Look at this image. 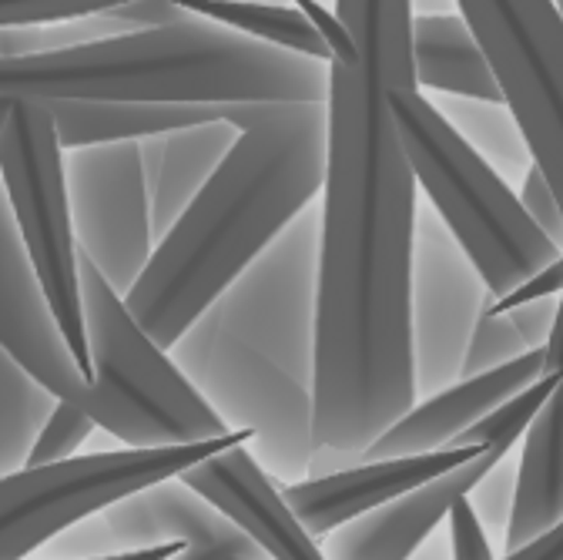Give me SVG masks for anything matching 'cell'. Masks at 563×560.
<instances>
[{"label":"cell","mask_w":563,"mask_h":560,"mask_svg":"<svg viewBox=\"0 0 563 560\" xmlns=\"http://www.w3.org/2000/svg\"><path fill=\"white\" fill-rule=\"evenodd\" d=\"M81 293L95 380L78 409L124 447H185L232 433L85 252Z\"/></svg>","instance_id":"5b68a950"},{"label":"cell","mask_w":563,"mask_h":560,"mask_svg":"<svg viewBox=\"0 0 563 560\" xmlns=\"http://www.w3.org/2000/svg\"><path fill=\"white\" fill-rule=\"evenodd\" d=\"M517 480H520V466H514L510 460H500L466 494L479 524L486 527L493 540L504 543V550H507V534H510V520L517 507Z\"/></svg>","instance_id":"83f0119b"},{"label":"cell","mask_w":563,"mask_h":560,"mask_svg":"<svg viewBox=\"0 0 563 560\" xmlns=\"http://www.w3.org/2000/svg\"><path fill=\"white\" fill-rule=\"evenodd\" d=\"M533 162L563 205V11L556 0H456Z\"/></svg>","instance_id":"9c48e42d"},{"label":"cell","mask_w":563,"mask_h":560,"mask_svg":"<svg viewBox=\"0 0 563 560\" xmlns=\"http://www.w3.org/2000/svg\"><path fill=\"white\" fill-rule=\"evenodd\" d=\"M64 152L145 142L152 134L219 121L222 111L211 105H131V101H51Z\"/></svg>","instance_id":"44dd1931"},{"label":"cell","mask_w":563,"mask_h":560,"mask_svg":"<svg viewBox=\"0 0 563 560\" xmlns=\"http://www.w3.org/2000/svg\"><path fill=\"white\" fill-rule=\"evenodd\" d=\"M402 145L433 212L504 299L563 255L523 212L517 188L479 158L419 88L396 91Z\"/></svg>","instance_id":"277c9868"},{"label":"cell","mask_w":563,"mask_h":560,"mask_svg":"<svg viewBox=\"0 0 563 560\" xmlns=\"http://www.w3.org/2000/svg\"><path fill=\"white\" fill-rule=\"evenodd\" d=\"M489 299L493 293L476 262L446 222L419 205L412 249V353L419 399L463 376L473 332Z\"/></svg>","instance_id":"7c38bea8"},{"label":"cell","mask_w":563,"mask_h":560,"mask_svg":"<svg viewBox=\"0 0 563 560\" xmlns=\"http://www.w3.org/2000/svg\"><path fill=\"white\" fill-rule=\"evenodd\" d=\"M556 4H560V11H563V0H556Z\"/></svg>","instance_id":"60d3db41"},{"label":"cell","mask_w":563,"mask_h":560,"mask_svg":"<svg viewBox=\"0 0 563 560\" xmlns=\"http://www.w3.org/2000/svg\"><path fill=\"white\" fill-rule=\"evenodd\" d=\"M520 195V205H523V212L533 219V226L556 245L563 249V205L550 185V178L543 175L540 165H533L523 178V185L517 188Z\"/></svg>","instance_id":"4dcf8cb0"},{"label":"cell","mask_w":563,"mask_h":560,"mask_svg":"<svg viewBox=\"0 0 563 560\" xmlns=\"http://www.w3.org/2000/svg\"><path fill=\"white\" fill-rule=\"evenodd\" d=\"M0 316H4V353L57 399L78 406L91 383L51 309L8 201L0 212Z\"/></svg>","instance_id":"4fadbf2b"},{"label":"cell","mask_w":563,"mask_h":560,"mask_svg":"<svg viewBox=\"0 0 563 560\" xmlns=\"http://www.w3.org/2000/svg\"><path fill=\"white\" fill-rule=\"evenodd\" d=\"M219 514H225L272 560H329L322 540L299 520L282 486L249 450V443L208 457L185 476Z\"/></svg>","instance_id":"5bb4252c"},{"label":"cell","mask_w":563,"mask_h":560,"mask_svg":"<svg viewBox=\"0 0 563 560\" xmlns=\"http://www.w3.org/2000/svg\"><path fill=\"white\" fill-rule=\"evenodd\" d=\"M41 550L47 553V560H91V557L118 553V543L104 514H98V517H88L75 527H67L64 534L47 540Z\"/></svg>","instance_id":"f546056e"},{"label":"cell","mask_w":563,"mask_h":560,"mask_svg":"<svg viewBox=\"0 0 563 560\" xmlns=\"http://www.w3.org/2000/svg\"><path fill=\"white\" fill-rule=\"evenodd\" d=\"M95 427L98 424L85 409H78V406H70V403L60 399V406L54 409V416L47 419L44 433L37 437V443L31 450L27 466H51V463L70 460V457L78 453V447L95 433Z\"/></svg>","instance_id":"f1b7e54d"},{"label":"cell","mask_w":563,"mask_h":560,"mask_svg":"<svg viewBox=\"0 0 563 560\" xmlns=\"http://www.w3.org/2000/svg\"><path fill=\"white\" fill-rule=\"evenodd\" d=\"M500 560H563V520L547 527L530 543H523L517 550H507Z\"/></svg>","instance_id":"d590c367"},{"label":"cell","mask_w":563,"mask_h":560,"mask_svg":"<svg viewBox=\"0 0 563 560\" xmlns=\"http://www.w3.org/2000/svg\"><path fill=\"white\" fill-rule=\"evenodd\" d=\"M412 11L419 14H456V0H412Z\"/></svg>","instance_id":"ab89813d"},{"label":"cell","mask_w":563,"mask_h":560,"mask_svg":"<svg viewBox=\"0 0 563 560\" xmlns=\"http://www.w3.org/2000/svg\"><path fill=\"white\" fill-rule=\"evenodd\" d=\"M124 28L108 18H81V21H57V24H21V28H4L0 31V61H21V57H37V54H57L70 47H85L95 41L121 37Z\"/></svg>","instance_id":"484cf974"},{"label":"cell","mask_w":563,"mask_h":560,"mask_svg":"<svg viewBox=\"0 0 563 560\" xmlns=\"http://www.w3.org/2000/svg\"><path fill=\"white\" fill-rule=\"evenodd\" d=\"M60 399L34 380L8 353L0 356V473H18L27 466L37 437Z\"/></svg>","instance_id":"cb8c5ba5"},{"label":"cell","mask_w":563,"mask_h":560,"mask_svg":"<svg viewBox=\"0 0 563 560\" xmlns=\"http://www.w3.org/2000/svg\"><path fill=\"white\" fill-rule=\"evenodd\" d=\"M530 353L527 339L520 336V329L514 326L510 316H497V312H483L476 332H473V342H470V353H466V363H463V376L460 380H470V376H483V373H493L500 370L520 356Z\"/></svg>","instance_id":"4316f807"},{"label":"cell","mask_w":563,"mask_h":560,"mask_svg":"<svg viewBox=\"0 0 563 560\" xmlns=\"http://www.w3.org/2000/svg\"><path fill=\"white\" fill-rule=\"evenodd\" d=\"M446 550H450V537L440 540V537L433 534L427 543H422V547L412 553V560H453V553H446Z\"/></svg>","instance_id":"f35d334b"},{"label":"cell","mask_w":563,"mask_h":560,"mask_svg":"<svg viewBox=\"0 0 563 560\" xmlns=\"http://www.w3.org/2000/svg\"><path fill=\"white\" fill-rule=\"evenodd\" d=\"M67 191L78 249L128 299L158 249L141 142L67 152Z\"/></svg>","instance_id":"8fae6325"},{"label":"cell","mask_w":563,"mask_h":560,"mask_svg":"<svg viewBox=\"0 0 563 560\" xmlns=\"http://www.w3.org/2000/svg\"><path fill=\"white\" fill-rule=\"evenodd\" d=\"M178 4L195 18L232 28L252 41L332 64V47L322 31L296 4H275V0H178Z\"/></svg>","instance_id":"603a6c76"},{"label":"cell","mask_w":563,"mask_h":560,"mask_svg":"<svg viewBox=\"0 0 563 560\" xmlns=\"http://www.w3.org/2000/svg\"><path fill=\"white\" fill-rule=\"evenodd\" d=\"M560 380L563 376H540L533 386H527L514 399L486 413L473 430H466L456 440V447H486V450H497L500 457H507L527 437V430L533 427V419L540 416V409L547 406V399L553 396Z\"/></svg>","instance_id":"d4e9b609"},{"label":"cell","mask_w":563,"mask_h":560,"mask_svg":"<svg viewBox=\"0 0 563 560\" xmlns=\"http://www.w3.org/2000/svg\"><path fill=\"white\" fill-rule=\"evenodd\" d=\"M446 524H450V553H453V560H497L493 543H489V534L479 524L470 497H460L453 504Z\"/></svg>","instance_id":"1f68e13d"},{"label":"cell","mask_w":563,"mask_h":560,"mask_svg":"<svg viewBox=\"0 0 563 560\" xmlns=\"http://www.w3.org/2000/svg\"><path fill=\"white\" fill-rule=\"evenodd\" d=\"M219 111L239 128V142L158 242L128 296L134 319L168 353L325 191V105H225Z\"/></svg>","instance_id":"7a4b0ae2"},{"label":"cell","mask_w":563,"mask_h":560,"mask_svg":"<svg viewBox=\"0 0 563 560\" xmlns=\"http://www.w3.org/2000/svg\"><path fill=\"white\" fill-rule=\"evenodd\" d=\"M242 443H252L249 430H232L185 447H124L8 473L0 480V494H4L0 560H24L67 527L98 517L158 483L178 480L201 460L229 453Z\"/></svg>","instance_id":"ba28073f"},{"label":"cell","mask_w":563,"mask_h":560,"mask_svg":"<svg viewBox=\"0 0 563 560\" xmlns=\"http://www.w3.org/2000/svg\"><path fill=\"white\" fill-rule=\"evenodd\" d=\"M319 272L322 205L316 201L211 306L235 336L309 389L316 386Z\"/></svg>","instance_id":"30bf717a"},{"label":"cell","mask_w":563,"mask_h":560,"mask_svg":"<svg viewBox=\"0 0 563 560\" xmlns=\"http://www.w3.org/2000/svg\"><path fill=\"white\" fill-rule=\"evenodd\" d=\"M0 175H4V201L24 235L34 272L70 349H75L81 373L91 383L95 360L81 293V249L67 191V152L60 145L57 121L47 101L4 98Z\"/></svg>","instance_id":"8992f818"},{"label":"cell","mask_w":563,"mask_h":560,"mask_svg":"<svg viewBox=\"0 0 563 560\" xmlns=\"http://www.w3.org/2000/svg\"><path fill=\"white\" fill-rule=\"evenodd\" d=\"M479 453H486V447H450L440 453L366 460L332 476H306L299 483H289L286 501L292 504L299 520L325 543V537H332L339 527L446 476Z\"/></svg>","instance_id":"9a60e30c"},{"label":"cell","mask_w":563,"mask_h":560,"mask_svg":"<svg viewBox=\"0 0 563 560\" xmlns=\"http://www.w3.org/2000/svg\"><path fill=\"white\" fill-rule=\"evenodd\" d=\"M543 376H563V296H560L553 332L543 345Z\"/></svg>","instance_id":"8d00e7d4"},{"label":"cell","mask_w":563,"mask_h":560,"mask_svg":"<svg viewBox=\"0 0 563 560\" xmlns=\"http://www.w3.org/2000/svg\"><path fill=\"white\" fill-rule=\"evenodd\" d=\"M500 460L507 457H500L497 450H486L476 460L450 470L446 476L339 527L322 543L325 557L329 560H412V553L450 517L453 504L466 497Z\"/></svg>","instance_id":"e0dca14e"},{"label":"cell","mask_w":563,"mask_h":560,"mask_svg":"<svg viewBox=\"0 0 563 560\" xmlns=\"http://www.w3.org/2000/svg\"><path fill=\"white\" fill-rule=\"evenodd\" d=\"M556 309H560V296H553V299H537V303H527V306H517V309H510L507 316L514 319V326L520 329V336L527 339L530 349H543L547 339H550V332H553Z\"/></svg>","instance_id":"e575fe53"},{"label":"cell","mask_w":563,"mask_h":560,"mask_svg":"<svg viewBox=\"0 0 563 560\" xmlns=\"http://www.w3.org/2000/svg\"><path fill=\"white\" fill-rule=\"evenodd\" d=\"M108 18H114L124 28V34H137V31H158V28L181 24L191 14L178 4V0H131L124 8L108 11Z\"/></svg>","instance_id":"d6a6232c"},{"label":"cell","mask_w":563,"mask_h":560,"mask_svg":"<svg viewBox=\"0 0 563 560\" xmlns=\"http://www.w3.org/2000/svg\"><path fill=\"white\" fill-rule=\"evenodd\" d=\"M543 376V349H530L527 356L470 380H456L453 386L422 396L399 424H393L363 460H389V457H419L456 447V440L473 430L486 413L514 399L527 386Z\"/></svg>","instance_id":"2e32d148"},{"label":"cell","mask_w":563,"mask_h":560,"mask_svg":"<svg viewBox=\"0 0 563 560\" xmlns=\"http://www.w3.org/2000/svg\"><path fill=\"white\" fill-rule=\"evenodd\" d=\"M235 142L239 128L225 118L178 128L168 134H152L141 142V158H145V178L152 195L155 242H162L178 226V219L188 212L201 188L216 178L222 162L232 155Z\"/></svg>","instance_id":"ac0fdd59"},{"label":"cell","mask_w":563,"mask_h":560,"mask_svg":"<svg viewBox=\"0 0 563 560\" xmlns=\"http://www.w3.org/2000/svg\"><path fill=\"white\" fill-rule=\"evenodd\" d=\"M329 64L188 18L57 54L0 61L4 98L131 105H325Z\"/></svg>","instance_id":"3957f363"},{"label":"cell","mask_w":563,"mask_h":560,"mask_svg":"<svg viewBox=\"0 0 563 560\" xmlns=\"http://www.w3.org/2000/svg\"><path fill=\"white\" fill-rule=\"evenodd\" d=\"M356 54L329 64L316 339V447L363 457L419 403L412 249L419 182L396 91L419 88L412 0H335ZM366 463V460H363Z\"/></svg>","instance_id":"6da1fadb"},{"label":"cell","mask_w":563,"mask_h":560,"mask_svg":"<svg viewBox=\"0 0 563 560\" xmlns=\"http://www.w3.org/2000/svg\"><path fill=\"white\" fill-rule=\"evenodd\" d=\"M517 507L507 550H517L563 520V380L533 419L520 450Z\"/></svg>","instance_id":"ffe728a7"},{"label":"cell","mask_w":563,"mask_h":560,"mask_svg":"<svg viewBox=\"0 0 563 560\" xmlns=\"http://www.w3.org/2000/svg\"><path fill=\"white\" fill-rule=\"evenodd\" d=\"M412 61L416 81L427 95L504 101L497 75L463 21V14H419L412 21Z\"/></svg>","instance_id":"d6986e66"},{"label":"cell","mask_w":563,"mask_h":560,"mask_svg":"<svg viewBox=\"0 0 563 560\" xmlns=\"http://www.w3.org/2000/svg\"><path fill=\"white\" fill-rule=\"evenodd\" d=\"M427 98L479 158H486L514 188L523 185L527 172L537 162L527 134L507 101H479V98H453V95H427Z\"/></svg>","instance_id":"7402d4cb"},{"label":"cell","mask_w":563,"mask_h":560,"mask_svg":"<svg viewBox=\"0 0 563 560\" xmlns=\"http://www.w3.org/2000/svg\"><path fill=\"white\" fill-rule=\"evenodd\" d=\"M178 370L195 383L229 430H249V450L282 483L309 476L316 453V396L306 383L205 312L172 349Z\"/></svg>","instance_id":"52a82bcc"},{"label":"cell","mask_w":563,"mask_h":560,"mask_svg":"<svg viewBox=\"0 0 563 560\" xmlns=\"http://www.w3.org/2000/svg\"><path fill=\"white\" fill-rule=\"evenodd\" d=\"M553 296H563V255L556 262H550L547 268H540L537 275H530L517 293H510L504 299L493 296L489 299V312L507 316L517 306H527V303H537V299H553Z\"/></svg>","instance_id":"836d02e7"},{"label":"cell","mask_w":563,"mask_h":560,"mask_svg":"<svg viewBox=\"0 0 563 560\" xmlns=\"http://www.w3.org/2000/svg\"><path fill=\"white\" fill-rule=\"evenodd\" d=\"M185 550H188L185 540H168V543L141 547V550H124V553H108V557H91V560H175Z\"/></svg>","instance_id":"74e56055"}]
</instances>
